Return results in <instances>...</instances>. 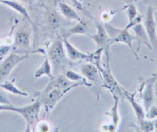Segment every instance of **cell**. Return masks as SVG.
<instances>
[{"label":"cell","mask_w":157,"mask_h":132,"mask_svg":"<svg viewBox=\"0 0 157 132\" xmlns=\"http://www.w3.org/2000/svg\"><path fill=\"white\" fill-rule=\"evenodd\" d=\"M75 87H70L68 88L61 89L58 87H52L47 88L44 87L41 91L35 92V95L37 99L39 100L41 104V107H43L45 111V113L48 115L57 105L58 102L67 95L69 91L75 88Z\"/></svg>","instance_id":"1"},{"label":"cell","mask_w":157,"mask_h":132,"mask_svg":"<svg viewBox=\"0 0 157 132\" xmlns=\"http://www.w3.org/2000/svg\"><path fill=\"white\" fill-rule=\"evenodd\" d=\"M104 25L110 38V45H111L113 44H116V43H122V44L127 45L130 48V50L132 51L133 55L136 57V59H140L138 53L135 50L133 45V42L135 41V37L134 35L130 33V30L127 29L126 28L121 29H117L112 25L107 24V23H105Z\"/></svg>","instance_id":"2"},{"label":"cell","mask_w":157,"mask_h":132,"mask_svg":"<svg viewBox=\"0 0 157 132\" xmlns=\"http://www.w3.org/2000/svg\"><path fill=\"white\" fill-rule=\"evenodd\" d=\"M41 109V104L39 100L37 99L35 102L22 107H15L13 112L19 114L26 124L25 131L29 132L32 130L35 123L39 120V114Z\"/></svg>","instance_id":"3"},{"label":"cell","mask_w":157,"mask_h":132,"mask_svg":"<svg viewBox=\"0 0 157 132\" xmlns=\"http://www.w3.org/2000/svg\"><path fill=\"white\" fill-rule=\"evenodd\" d=\"M101 79L103 81V87L107 88L113 96L119 97L120 98H124V90L122 86L117 82L116 78L112 74L108 63L103 66V70L101 72Z\"/></svg>","instance_id":"4"},{"label":"cell","mask_w":157,"mask_h":132,"mask_svg":"<svg viewBox=\"0 0 157 132\" xmlns=\"http://www.w3.org/2000/svg\"><path fill=\"white\" fill-rule=\"evenodd\" d=\"M48 59L51 63L55 66V69L63 66L66 61L65 49L63 43V38L61 36H57L48 49Z\"/></svg>","instance_id":"5"},{"label":"cell","mask_w":157,"mask_h":132,"mask_svg":"<svg viewBox=\"0 0 157 132\" xmlns=\"http://www.w3.org/2000/svg\"><path fill=\"white\" fill-rule=\"evenodd\" d=\"M30 55L28 53L17 54L15 52L9 54L0 64V83L6 80L15 67L21 61L28 59Z\"/></svg>","instance_id":"6"},{"label":"cell","mask_w":157,"mask_h":132,"mask_svg":"<svg viewBox=\"0 0 157 132\" xmlns=\"http://www.w3.org/2000/svg\"><path fill=\"white\" fill-rule=\"evenodd\" d=\"M156 78L154 76L147 78L144 79L142 83L140 84V93L141 99H142L143 106H144L145 111L151 105L154 104L156 101V95H155V83Z\"/></svg>","instance_id":"7"},{"label":"cell","mask_w":157,"mask_h":132,"mask_svg":"<svg viewBox=\"0 0 157 132\" xmlns=\"http://www.w3.org/2000/svg\"><path fill=\"white\" fill-rule=\"evenodd\" d=\"M97 32L93 35L87 34V36L91 38L96 44L98 48H102L104 49V53L106 55V59L107 63L109 64V53H110V38L106 30L104 25L101 22H98L96 24Z\"/></svg>","instance_id":"8"},{"label":"cell","mask_w":157,"mask_h":132,"mask_svg":"<svg viewBox=\"0 0 157 132\" xmlns=\"http://www.w3.org/2000/svg\"><path fill=\"white\" fill-rule=\"evenodd\" d=\"M144 20V26L150 38L153 50H157V24L155 20V9L151 6H147Z\"/></svg>","instance_id":"9"},{"label":"cell","mask_w":157,"mask_h":132,"mask_svg":"<svg viewBox=\"0 0 157 132\" xmlns=\"http://www.w3.org/2000/svg\"><path fill=\"white\" fill-rule=\"evenodd\" d=\"M113 97V100H114L113 106L109 110V111L106 113L107 116H108L110 118V124H104L103 125H101V127H106L107 128L105 130V131H116L117 130L120 122H121V116H120L119 109H118L121 98L117 96Z\"/></svg>","instance_id":"10"},{"label":"cell","mask_w":157,"mask_h":132,"mask_svg":"<svg viewBox=\"0 0 157 132\" xmlns=\"http://www.w3.org/2000/svg\"><path fill=\"white\" fill-rule=\"evenodd\" d=\"M131 29L133 31V33H134L135 41H136V42H137V47H136V50L137 53L140 50L141 46L143 45L147 46L150 50H153V48H152L151 44H150V38H149L148 35H147L145 28H144L142 22L132 27Z\"/></svg>","instance_id":"11"},{"label":"cell","mask_w":157,"mask_h":132,"mask_svg":"<svg viewBox=\"0 0 157 132\" xmlns=\"http://www.w3.org/2000/svg\"><path fill=\"white\" fill-rule=\"evenodd\" d=\"M63 43L64 47L65 49L66 55L69 60L72 61H86L87 58V53L81 52L79 49L73 45L70 41H68L67 38L64 37L63 38Z\"/></svg>","instance_id":"12"},{"label":"cell","mask_w":157,"mask_h":132,"mask_svg":"<svg viewBox=\"0 0 157 132\" xmlns=\"http://www.w3.org/2000/svg\"><path fill=\"white\" fill-rule=\"evenodd\" d=\"M124 98L128 101L130 104L131 105L133 111H134L135 115L137 121L145 119V109L144 106L141 105L135 98V94L130 93L127 91V90H124Z\"/></svg>","instance_id":"13"},{"label":"cell","mask_w":157,"mask_h":132,"mask_svg":"<svg viewBox=\"0 0 157 132\" xmlns=\"http://www.w3.org/2000/svg\"><path fill=\"white\" fill-rule=\"evenodd\" d=\"M81 72L83 76L91 84L98 81L101 78V72L99 69L94 64L87 62L81 66Z\"/></svg>","instance_id":"14"},{"label":"cell","mask_w":157,"mask_h":132,"mask_svg":"<svg viewBox=\"0 0 157 132\" xmlns=\"http://www.w3.org/2000/svg\"><path fill=\"white\" fill-rule=\"evenodd\" d=\"M31 35L26 29H21L17 31L14 38L13 44L18 49H27L30 46Z\"/></svg>","instance_id":"15"},{"label":"cell","mask_w":157,"mask_h":132,"mask_svg":"<svg viewBox=\"0 0 157 132\" xmlns=\"http://www.w3.org/2000/svg\"><path fill=\"white\" fill-rule=\"evenodd\" d=\"M90 24L87 20H84L81 18V20L78 21L76 24L71 28L68 29L66 32L64 37L68 38L71 35H87L90 30Z\"/></svg>","instance_id":"16"},{"label":"cell","mask_w":157,"mask_h":132,"mask_svg":"<svg viewBox=\"0 0 157 132\" xmlns=\"http://www.w3.org/2000/svg\"><path fill=\"white\" fill-rule=\"evenodd\" d=\"M44 18L48 27L52 30H58L61 26V18L55 9L47 8Z\"/></svg>","instance_id":"17"},{"label":"cell","mask_w":157,"mask_h":132,"mask_svg":"<svg viewBox=\"0 0 157 132\" xmlns=\"http://www.w3.org/2000/svg\"><path fill=\"white\" fill-rule=\"evenodd\" d=\"M0 3L8 6V7L11 8V9H12L13 10H15V12H18V13H19L20 15H22L25 18L29 20V22L32 25V26H34V23L33 21H32V18H31L29 12H28L27 9H26L22 4H21V3L15 1V0H2V1H0Z\"/></svg>","instance_id":"18"},{"label":"cell","mask_w":157,"mask_h":132,"mask_svg":"<svg viewBox=\"0 0 157 132\" xmlns=\"http://www.w3.org/2000/svg\"><path fill=\"white\" fill-rule=\"evenodd\" d=\"M58 7H59L60 12L62 14L63 16L67 19L68 21H71V20H74V21H80L81 20V16L79 15V14L72 7H71L69 5H67V3L63 2H61L58 4Z\"/></svg>","instance_id":"19"},{"label":"cell","mask_w":157,"mask_h":132,"mask_svg":"<svg viewBox=\"0 0 157 132\" xmlns=\"http://www.w3.org/2000/svg\"><path fill=\"white\" fill-rule=\"evenodd\" d=\"M104 49L102 48H97V49L90 53H87V58L86 59L87 62L90 63L96 66L99 69L100 72L103 70V64H102V55L104 53Z\"/></svg>","instance_id":"20"},{"label":"cell","mask_w":157,"mask_h":132,"mask_svg":"<svg viewBox=\"0 0 157 132\" xmlns=\"http://www.w3.org/2000/svg\"><path fill=\"white\" fill-rule=\"evenodd\" d=\"M0 87H2L6 91L9 92V93L12 94V95H18V96L21 97H29V93L24 91L21 90L18 88L15 84V79H12L11 81L9 80H5L2 82L0 83Z\"/></svg>","instance_id":"21"},{"label":"cell","mask_w":157,"mask_h":132,"mask_svg":"<svg viewBox=\"0 0 157 132\" xmlns=\"http://www.w3.org/2000/svg\"><path fill=\"white\" fill-rule=\"evenodd\" d=\"M44 75L48 76L49 78L53 76L52 63L49 61L48 58H44V60L41 63V65L39 66V68L35 71L34 76H35V78H40L42 76H44Z\"/></svg>","instance_id":"22"},{"label":"cell","mask_w":157,"mask_h":132,"mask_svg":"<svg viewBox=\"0 0 157 132\" xmlns=\"http://www.w3.org/2000/svg\"><path fill=\"white\" fill-rule=\"evenodd\" d=\"M64 76H65L69 81H73V82H84V84H85V85L87 86V87H91V86L93 85V84L90 82H89L83 75H81L80 74L77 73L75 71H66L65 74H64Z\"/></svg>","instance_id":"23"},{"label":"cell","mask_w":157,"mask_h":132,"mask_svg":"<svg viewBox=\"0 0 157 132\" xmlns=\"http://www.w3.org/2000/svg\"><path fill=\"white\" fill-rule=\"evenodd\" d=\"M33 127L34 129L32 130L38 132H51L53 130L52 124L46 119L38 120Z\"/></svg>","instance_id":"24"},{"label":"cell","mask_w":157,"mask_h":132,"mask_svg":"<svg viewBox=\"0 0 157 132\" xmlns=\"http://www.w3.org/2000/svg\"><path fill=\"white\" fill-rule=\"evenodd\" d=\"M137 127L136 130H140V131H147L151 132L154 131L155 127L154 124H153V121H150L147 119H143L140 121H137V124H136V127Z\"/></svg>","instance_id":"25"},{"label":"cell","mask_w":157,"mask_h":132,"mask_svg":"<svg viewBox=\"0 0 157 132\" xmlns=\"http://www.w3.org/2000/svg\"><path fill=\"white\" fill-rule=\"evenodd\" d=\"M126 12H127L128 21H132L138 16V9L134 4H129L126 6Z\"/></svg>","instance_id":"26"},{"label":"cell","mask_w":157,"mask_h":132,"mask_svg":"<svg viewBox=\"0 0 157 132\" xmlns=\"http://www.w3.org/2000/svg\"><path fill=\"white\" fill-rule=\"evenodd\" d=\"M145 118L150 121H153V120L157 118V106L155 104L150 106L148 109L145 111Z\"/></svg>","instance_id":"27"},{"label":"cell","mask_w":157,"mask_h":132,"mask_svg":"<svg viewBox=\"0 0 157 132\" xmlns=\"http://www.w3.org/2000/svg\"><path fill=\"white\" fill-rule=\"evenodd\" d=\"M0 104H7V105H13L10 100H9L7 94L6 93V91L1 87H0Z\"/></svg>","instance_id":"28"},{"label":"cell","mask_w":157,"mask_h":132,"mask_svg":"<svg viewBox=\"0 0 157 132\" xmlns=\"http://www.w3.org/2000/svg\"><path fill=\"white\" fill-rule=\"evenodd\" d=\"M11 50V46L9 45H0V58H2L5 55H7Z\"/></svg>","instance_id":"29"},{"label":"cell","mask_w":157,"mask_h":132,"mask_svg":"<svg viewBox=\"0 0 157 132\" xmlns=\"http://www.w3.org/2000/svg\"><path fill=\"white\" fill-rule=\"evenodd\" d=\"M15 106L14 105H7V104H0V112L1 111H13Z\"/></svg>","instance_id":"30"},{"label":"cell","mask_w":157,"mask_h":132,"mask_svg":"<svg viewBox=\"0 0 157 132\" xmlns=\"http://www.w3.org/2000/svg\"><path fill=\"white\" fill-rule=\"evenodd\" d=\"M143 2L147 6L153 7L155 10L157 9V0H143Z\"/></svg>","instance_id":"31"},{"label":"cell","mask_w":157,"mask_h":132,"mask_svg":"<svg viewBox=\"0 0 157 132\" xmlns=\"http://www.w3.org/2000/svg\"><path fill=\"white\" fill-rule=\"evenodd\" d=\"M72 2L75 6L77 9L82 10L83 9V5H82V0H71Z\"/></svg>","instance_id":"32"},{"label":"cell","mask_w":157,"mask_h":132,"mask_svg":"<svg viewBox=\"0 0 157 132\" xmlns=\"http://www.w3.org/2000/svg\"><path fill=\"white\" fill-rule=\"evenodd\" d=\"M18 1L22 2H24V3H27V4L32 5V4H33L34 2H35L37 0H18Z\"/></svg>","instance_id":"33"},{"label":"cell","mask_w":157,"mask_h":132,"mask_svg":"<svg viewBox=\"0 0 157 132\" xmlns=\"http://www.w3.org/2000/svg\"><path fill=\"white\" fill-rule=\"evenodd\" d=\"M153 124H154V127H155V130H156V129H157V118L156 119H155V120H153Z\"/></svg>","instance_id":"34"},{"label":"cell","mask_w":157,"mask_h":132,"mask_svg":"<svg viewBox=\"0 0 157 132\" xmlns=\"http://www.w3.org/2000/svg\"><path fill=\"white\" fill-rule=\"evenodd\" d=\"M153 76H154V77H155V78H156V79H157V72H156V73L153 74Z\"/></svg>","instance_id":"35"},{"label":"cell","mask_w":157,"mask_h":132,"mask_svg":"<svg viewBox=\"0 0 157 132\" xmlns=\"http://www.w3.org/2000/svg\"><path fill=\"white\" fill-rule=\"evenodd\" d=\"M133 1L135 2H138V1H139V0H133Z\"/></svg>","instance_id":"36"},{"label":"cell","mask_w":157,"mask_h":132,"mask_svg":"<svg viewBox=\"0 0 157 132\" xmlns=\"http://www.w3.org/2000/svg\"><path fill=\"white\" fill-rule=\"evenodd\" d=\"M156 15H157V13H156Z\"/></svg>","instance_id":"37"}]
</instances>
